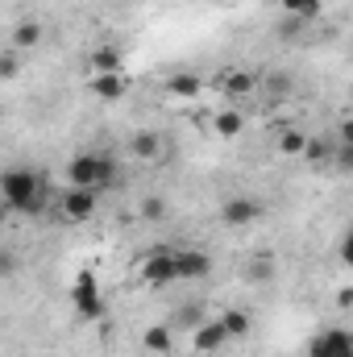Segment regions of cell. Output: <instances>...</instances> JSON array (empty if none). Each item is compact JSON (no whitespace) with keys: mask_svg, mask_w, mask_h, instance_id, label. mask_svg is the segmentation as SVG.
I'll list each match as a JSON object with an SVG mask.
<instances>
[{"mask_svg":"<svg viewBox=\"0 0 353 357\" xmlns=\"http://www.w3.org/2000/svg\"><path fill=\"white\" fill-rule=\"evenodd\" d=\"M46 195H50L46 175L33 171V167H8V171L0 175V204H4L8 212L38 216V212L46 208Z\"/></svg>","mask_w":353,"mask_h":357,"instance_id":"1","label":"cell"},{"mask_svg":"<svg viewBox=\"0 0 353 357\" xmlns=\"http://www.w3.org/2000/svg\"><path fill=\"white\" fill-rule=\"evenodd\" d=\"M121 178V167L112 154L104 150H80L67 162V187H91V191H108Z\"/></svg>","mask_w":353,"mask_h":357,"instance_id":"2","label":"cell"},{"mask_svg":"<svg viewBox=\"0 0 353 357\" xmlns=\"http://www.w3.org/2000/svg\"><path fill=\"white\" fill-rule=\"evenodd\" d=\"M71 307H75V316H80V320H100V316L108 312V299H104L100 278H96L91 270H80V274H75V287H71Z\"/></svg>","mask_w":353,"mask_h":357,"instance_id":"3","label":"cell"},{"mask_svg":"<svg viewBox=\"0 0 353 357\" xmlns=\"http://www.w3.org/2000/svg\"><path fill=\"white\" fill-rule=\"evenodd\" d=\"M137 278H142L146 287H154V291L175 287V282H179V274H175V250H171V245H154V250L142 258Z\"/></svg>","mask_w":353,"mask_h":357,"instance_id":"4","label":"cell"},{"mask_svg":"<svg viewBox=\"0 0 353 357\" xmlns=\"http://www.w3.org/2000/svg\"><path fill=\"white\" fill-rule=\"evenodd\" d=\"M96 208H100V191H91V187H67L59 199V216L67 225H88Z\"/></svg>","mask_w":353,"mask_h":357,"instance_id":"5","label":"cell"},{"mask_svg":"<svg viewBox=\"0 0 353 357\" xmlns=\"http://www.w3.org/2000/svg\"><path fill=\"white\" fill-rule=\"evenodd\" d=\"M308 357H353V333L333 324V328H320L312 341H308Z\"/></svg>","mask_w":353,"mask_h":357,"instance_id":"6","label":"cell"},{"mask_svg":"<svg viewBox=\"0 0 353 357\" xmlns=\"http://www.w3.org/2000/svg\"><path fill=\"white\" fill-rule=\"evenodd\" d=\"M258 216H262V204L250 199V195H233V199L220 204V225H229V229H246V225H254Z\"/></svg>","mask_w":353,"mask_h":357,"instance_id":"7","label":"cell"},{"mask_svg":"<svg viewBox=\"0 0 353 357\" xmlns=\"http://www.w3.org/2000/svg\"><path fill=\"white\" fill-rule=\"evenodd\" d=\"M175 274H179V282H191V278H208V274H212V258H208L204 250H195V245H187V250H175Z\"/></svg>","mask_w":353,"mask_h":357,"instance_id":"8","label":"cell"},{"mask_svg":"<svg viewBox=\"0 0 353 357\" xmlns=\"http://www.w3.org/2000/svg\"><path fill=\"white\" fill-rule=\"evenodd\" d=\"M191 345L200 349V354H220L225 345H229V333L220 328V320H200L195 328H191Z\"/></svg>","mask_w":353,"mask_h":357,"instance_id":"9","label":"cell"},{"mask_svg":"<svg viewBox=\"0 0 353 357\" xmlns=\"http://www.w3.org/2000/svg\"><path fill=\"white\" fill-rule=\"evenodd\" d=\"M88 91L96 96V100H104V104H117V100H125V91H129V79H125V71L88 75Z\"/></svg>","mask_w":353,"mask_h":357,"instance_id":"10","label":"cell"},{"mask_svg":"<svg viewBox=\"0 0 353 357\" xmlns=\"http://www.w3.org/2000/svg\"><path fill=\"white\" fill-rule=\"evenodd\" d=\"M108 71H125V50L104 42L88 54V75H108Z\"/></svg>","mask_w":353,"mask_h":357,"instance_id":"11","label":"cell"},{"mask_svg":"<svg viewBox=\"0 0 353 357\" xmlns=\"http://www.w3.org/2000/svg\"><path fill=\"white\" fill-rule=\"evenodd\" d=\"M129 150H133V158H142V162H154V158L163 154V137H158L154 129H137V133L129 137Z\"/></svg>","mask_w":353,"mask_h":357,"instance_id":"12","label":"cell"},{"mask_svg":"<svg viewBox=\"0 0 353 357\" xmlns=\"http://www.w3.org/2000/svg\"><path fill=\"white\" fill-rule=\"evenodd\" d=\"M220 328L229 333V341L250 337V333H254V316H250L246 307H225V312H220Z\"/></svg>","mask_w":353,"mask_h":357,"instance_id":"13","label":"cell"},{"mask_svg":"<svg viewBox=\"0 0 353 357\" xmlns=\"http://www.w3.org/2000/svg\"><path fill=\"white\" fill-rule=\"evenodd\" d=\"M204 91V75H195V71H179L167 79V96H175V100H195Z\"/></svg>","mask_w":353,"mask_h":357,"instance_id":"14","label":"cell"},{"mask_svg":"<svg viewBox=\"0 0 353 357\" xmlns=\"http://www.w3.org/2000/svg\"><path fill=\"white\" fill-rule=\"evenodd\" d=\"M220 88L229 91L233 100H241V96H254L258 91V75H250V71H225L220 75Z\"/></svg>","mask_w":353,"mask_h":357,"instance_id":"15","label":"cell"},{"mask_svg":"<svg viewBox=\"0 0 353 357\" xmlns=\"http://www.w3.org/2000/svg\"><path fill=\"white\" fill-rule=\"evenodd\" d=\"M8 46H13V50H33V46H42V25H38V21H17Z\"/></svg>","mask_w":353,"mask_h":357,"instance_id":"16","label":"cell"},{"mask_svg":"<svg viewBox=\"0 0 353 357\" xmlns=\"http://www.w3.org/2000/svg\"><path fill=\"white\" fill-rule=\"evenodd\" d=\"M142 345H146V349H150V354H171V349H175V337H171V328H167V324H150V328H146V333H142Z\"/></svg>","mask_w":353,"mask_h":357,"instance_id":"17","label":"cell"},{"mask_svg":"<svg viewBox=\"0 0 353 357\" xmlns=\"http://www.w3.org/2000/svg\"><path fill=\"white\" fill-rule=\"evenodd\" d=\"M333 150H337V137H308L299 158H308V162H333Z\"/></svg>","mask_w":353,"mask_h":357,"instance_id":"18","label":"cell"},{"mask_svg":"<svg viewBox=\"0 0 353 357\" xmlns=\"http://www.w3.org/2000/svg\"><path fill=\"white\" fill-rule=\"evenodd\" d=\"M212 129H216L220 137H229V142H233V137H241L246 116H241V112H233V108H229V112H216V116H212Z\"/></svg>","mask_w":353,"mask_h":357,"instance_id":"19","label":"cell"},{"mask_svg":"<svg viewBox=\"0 0 353 357\" xmlns=\"http://www.w3.org/2000/svg\"><path fill=\"white\" fill-rule=\"evenodd\" d=\"M283 4V13H291L295 21H312L320 8H324V0H278Z\"/></svg>","mask_w":353,"mask_h":357,"instance_id":"20","label":"cell"},{"mask_svg":"<svg viewBox=\"0 0 353 357\" xmlns=\"http://www.w3.org/2000/svg\"><path fill=\"white\" fill-rule=\"evenodd\" d=\"M303 142H308L303 129H287V133L278 137V150H283L287 158H299V154H303Z\"/></svg>","mask_w":353,"mask_h":357,"instance_id":"21","label":"cell"},{"mask_svg":"<svg viewBox=\"0 0 353 357\" xmlns=\"http://www.w3.org/2000/svg\"><path fill=\"white\" fill-rule=\"evenodd\" d=\"M17 75H21V50L4 46L0 50V79H17Z\"/></svg>","mask_w":353,"mask_h":357,"instance_id":"22","label":"cell"},{"mask_svg":"<svg viewBox=\"0 0 353 357\" xmlns=\"http://www.w3.org/2000/svg\"><path fill=\"white\" fill-rule=\"evenodd\" d=\"M17 266H21V258H17L8 245H0V278H13V274H17Z\"/></svg>","mask_w":353,"mask_h":357,"instance_id":"23","label":"cell"},{"mask_svg":"<svg viewBox=\"0 0 353 357\" xmlns=\"http://www.w3.org/2000/svg\"><path fill=\"white\" fill-rule=\"evenodd\" d=\"M142 216H146V220H158V216H167V199H158V195L142 199Z\"/></svg>","mask_w":353,"mask_h":357,"instance_id":"24","label":"cell"},{"mask_svg":"<svg viewBox=\"0 0 353 357\" xmlns=\"http://www.w3.org/2000/svg\"><path fill=\"white\" fill-rule=\"evenodd\" d=\"M179 320H183V324H191V328H195V324H200V320H204V316H200V307H183V312H179Z\"/></svg>","mask_w":353,"mask_h":357,"instance_id":"25","label":"cell"},{"mask_svg":"<svg viewBox=\"0 0 353 357\" xmlns=\"http://www.w3.org/2000/svg\"><path fill=\"white\" fill-rule=\"evenodd\" d=\"M270 88L283 96V91H291V79H287V75H270Z\"/></svg>","mask_w":353,"mask_h":357,"instance_id":"26","label":"cell"},{"mask_svg":"<svg viewBox=\"0 0 353 357\" xmlns=\"http://www.w3.org/2000/svg\"><path fill=\"white\" fill-rule=\"evenodd\" d=\"M350 303H353V291H350V287H341V295H337V307H350Z\"/></svg>","mask_w":353,"mask_h":357,"instance_id":"27","label":"cell"},{"mask_svg":"<svg viewBox=\"0 0 353 357\" xmlns=\"http://www.w3.org/2000/svg\"><path fill=\"white\" fill-rule=\"evenodd\" d=\"M208 357H220V354H208Z\"/></svg>","mask_w":353,"mask_h":357,"instance_id":"28","label":"cell"}]
</instances>
